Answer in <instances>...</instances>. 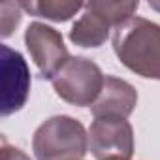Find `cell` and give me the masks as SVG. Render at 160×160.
Masks as SVG:
<instances>
[{"mask_svg":"<svg viewBox=\"0 0 160 160\" xmlns=\"http://www.w3.org/2000/svg\"><path fill=\"white\" fill-rule=\"evenodd\" d=\"M111 43L130 72L160 81V25L134 15L113 28Z\"/></svg>","mask_w":160,"mask_h":160,"instance_id":"6da1fadb","label":"cell"},{"mask_svg":"<svg viewBox=\"0 0 160 160\" xmlns=\"http://www.w3.org/2000/svg\"><path fill=\"white\" fill-rule=\"evenodd\" d=\"M32 151L36 160H81L89 152V134L77 119L55 115L36 128Z\"/></svg>","mask_w":160,"mask_h":160,"instance_id":"7a4b0ae2","label":"cell"},{"mask_svg":"<svg viewBox=\"0 0 160 160\" xmlns=\"http://www.w3.org/2000/svg\"><path fill=\"white\" fill-rule=\"evenodd\" d=\"M139 2H111V0H91L85 4L81 13L70 30V42L79 47H100L106 43L111 27H119L126 19L134 17Z\"/></svg>","mask_w":160,"mask_h":160,"instance_id":"3957f363","label":"cell"},{"mask_svg":"<svg viewBox=\"0 0 160 160\" xmlns=\"http://www.w3.org/2000/svg\"><path fill=\"white\" fill-rule=\"evenodd\" d=\"M55 92L77 108L92 106L106 83L100 66L85 57H70L51 79Z\"/></svg>","mask_w":160,"mask_h":160,"instance_id":"277c9868","label":"cell"},{"mask_svg":"<svg viewBox=\"0 0 160 160\" xmlns=\"http://www.w3.org/2000/svg\"><path fill=\"white\" fill-rule=\"evenodd\" d=\"M89 147L96 160H130L134 154V130L126 119L100 117L89 128Z\"/></svg>","mask_w":160,"mask_h":160,"instance_id":"5b68a950","label":"cell"},{"mask_svg":"<svg viewBox=\"0 0 160 160\" xmlns=\"http://www.w3.org/2000/svg\"><path fill=\"white\" fill-rule=\"evenodd\" d=\"M0 85H2L0 113L2 117H8L27 104L30 92L28 64L19 51H13L8 45L0 47Z\"/></svg>","mask_w":160,"mask_h":160,"instance_id":"8992f818","label":"cell"},{"mask_svg":"<svg viewBox=\"0 0 160 160\" xmlns=\"http://www.w3.org/2000/svg\"><path fill=\"white\" fill-rule=\"evenodd\" d=\"M25 45L43 79H53V75L70 58L62 34L57 28L40 21H34L27 27Z\"/></svg>","mask_w":160,"mask_h":160,"instance_id":"52a82bcc","label":"cell"},{"mask_svg":"<svg viewBox=\"0 0 160 160\" xmlns=\"http://www.w3.org/2000/svg\"><path fill=\"white\" fill-rule=\"evenodd\" d=\"M138 106V91L124 79L106 75L104 89L98 100L91 106L92 117H119L126 119Z\"/></svg>","mask_w":160,"mask_h":160,"instance_id":"ba28073f","label":"cell"},{"mask_svg":"<svg viewBox=\"0 0 160 160\" xmlns=\"http://www.w3.org/2000/svg\"><path fill=\"white\" fill-rule=\"evenodd\" d=\"M19 6L34 17H45L57 23L70 21L79 10L85 8V4L81 2H60V0H30V2L23 0Z\"/></svg>","mask_w":160,"mask_h":160,"instance_id":"9c48e42d","label":"cell"},{"mask_svg":"<svg viewBox=\"0 0 160 160\" xmlns=\"http://www.w3.org/2000/svg\"><path fill=\"white\" fill-rule=\"evenodd\" d=\"M21 6L19 2H2L0 6V25H2V38L12 36V32L21 23Z\"/></svg>","mask_w":160,"mask_h":160,"instance_id":"30bf717a","label":"cell"},{"mask_svg":"<svg viewBox=\"0 0 160 160\" xmlns=\"http://www.w3.org/2000/svg\"><path fill=\"white\" fill-rule=\"evenodd\" d=\"M2 160H30V156L27 152H23L19 147L10 145L2 138Z\"/></svg>","mask_w":160,"mask_h":160,"instance_id":"8fae6325","label":"cell"},{"mask_svg":"<svg viewBox=\"0 0 160 160\" xmlns=\"http://www.w3.org/2000/svg\"><path fill=\"white\" fill-rule=\"evenodd\" d=\"M149 8H152V10L160 12V2H158V0H149Z\"/></svg>","mask_w":160,"mask_h":160,"instance_id":"7c38bea8","label":"cell"},{"mask_svg":"<svg viewBox=\"0 0 160 160\" xmlns=\"http://www.w3.org/2000/svg\"><path fill=\"white\" fill-rule=\"evenodd\" d=\"M115 160H117V158H115Z\"/></svg>","mask_w":160,"mask_h":160,"instance_id":"4fadbf2b","label":"cell"}]
</instances>
